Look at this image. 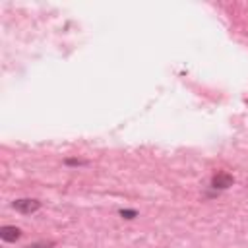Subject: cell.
I'll use <instances>...</instances> for the list:
<instances>
[{
  "mask_svg": "<svg viewBox=\"0 0 248 248\" xmlns=\"http://www.w3.org/2000/svg\"><path fill=\"white\" fill-rule=\"evenodd\" d=\"M12 207L23 215H29V213H35L41 209V202L39 200H31V198H21V200H16L12 203Z\"/></svg>",
  "mask_w": 248,
  "mask_h": 248,
  "instance_id": "cell-1",
  "label": "cell"
},
{
  "mask_svg": "<svg viewBox=\"0 0 248 248\" xmlns=\"http://www.w3.org/2000/svg\"><path fill=\"white\" fill-rule=\"evenodd\" d=\"M232 182H234V178H232V174H229V172H217V174L211 178V186H213L215 190H227L229 186H232Z\"/></svg>",
  "mask_w": 248,
  "mask_h": 248,
  "instance_id": "cell-2",
  "label": "cell"
},
{
  "mask_svg": "<svg viewBox=\"0 0 248 248\" xmlns=\"http://www.w3.org/2000/svg\"><path fill=\"white\" fill-rule=\"evenodd\" d=\"M21 236V231L17 227H12V225H4L0 229V238L6 240V242H16L17 238Z\"/></svg>",
  "mask_w": 248,
  "mask_h": 248,
  "instance_id": "cell-3",
  "label": "cell"
},
{
  "mask_svg": "<svg viewBox=\"0 0 248 248\" xmlns=\"http://www.w3.org/2000/svg\"><path fill=\"white\" fill-rule=\"evenodd\" d=\"M52 246H54L52 242H43V240H41V242H33V244H27L25 248H52Z\"/></svg>",
  "mask_w": 248,
  "mask_h": 248,
  "instance_id": "cell-4",
  "label": "cell"
},
{
  "mask_svg": "<svg viewBox=\"0 0 248 248\" xmlns=\"http://www.w3.org/2000/svg\"><path fill=\"white\" fill-rule=\"evenodd\" d=\"M120 215H122L124 219H134V217L138 215V211H134V209H122Z\"/></svg>",
  "mask_w": 248,
  "mask_h": 248,
  "instance_id": "cell-5",
  "label": "cell"
},
{
  "mask_svg": "<svg viewBox=\"0 0 248 248\" xmlns=\"http://www.w3.org/2000/svg\"><path fill=\"white\" fill-rule=\"evenodd\" d=\"M66 165H87V161H79V159H66Z\"/></svg>",
  "mask_w": 248,
  "mask_h": 248,
  "instance_id": "cell-6",
  "label": "cell"
}]
</instances>
